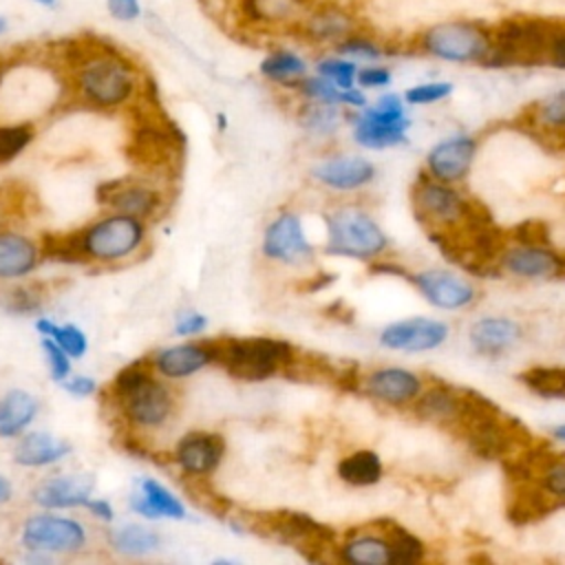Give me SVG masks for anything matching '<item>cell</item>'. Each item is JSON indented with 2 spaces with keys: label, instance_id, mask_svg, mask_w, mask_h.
<instances>
[{
  "label": "cell",
  "instance_id": "1",
  "mask_svg": "<svg viewBox=\"0 0 565 565\" xmlns=\"http://www.w3.org/2000/svg\"><path fill=\"white\" fill-rule=\"evenodd\" d=\"M75 84L95 106H121L135 93V71L117 49L95 42L75 60Z\"/></svg>",
  "mask_w": 565,
  "mask_h": 565
},
{
  "label": "cell",
  "instance_id": "2",
  "mask_svg": "<svg viewBox=\"0 0 565 565\" xmlns=\"http://www.w3.org/2000/svg\"><path fill=\"white\" fill-rule=\"evenodd\" d=\"M561 24L539 18H510L492 29V53L488 66L547 64L550 44Z\"/></svg>",
  "mask_w": 565,
  "mask_h": 565
},
{
  "label": "cell",
  "instance_id": "3",
  "mask_svg": "<svg viewBox=\"0 0 565 565\" xmlns=\"http://www.w3.org/2000/svg\"><path fill=\"white\" fill-rule=\"evenodd\" d=\"M210 358L223 364L238 380H265L285 369L294 355V349L274 338H243V340H214L205 342Z\"/></svg>",
  "mask_w": 565,
  "mask_h": 565
},
{
  "label": "cell",
  "instance_id": "4",
  "mask_svg": "<svg viewBox=\"0 0 565 565\" xmlns=\"http://www.w3.org/2000/svg\"><path fill=\"white\" fill-rule=\"evenodd\" d=\"M417 46L435 60L486 64L492 53V29L475 20H444L422 31Z\"/></svg>",
  "mask_w": 565,
  "mask_h": 565
},
{
  "label": "cell",
  "instance_id": "5",
  "mask_svg": "<svg viewBox=\"0 0 565 565\" xmlns=\"http://www.w3.org/2000/svg\"><path fill=\"white\" fill-rule=\"evenodd\" d=\"M327 252L351 258H371L386 247L380 225L362 210L344 207L327 216Z\"/></svg>",
  "mask_w": 565,
  "mask_h": 565
},
{
  "label": "cell",
  "instance_id": "6",
  "mask_svg": "<svg viewBox=\"0 0 565 565\" xmlns=\"http://www.w3.org/2000/svg\"><path fill=\"white\" fill-rule=\"evenodd\" d=\"M247 521L254 532L287 545H294L311 561L316 558L313 552L324 550L333 539V532L329 527L320 525L318 521H313L302 512H289V510L263 512V514L247 516Z\"/></svg>",
  "mask_w": 565,
  "mask_h": 565
},
{
  "label": "cell",
  "instance_id": "7",
  "mask_svg": "<svg viewBox=\"0 0 565 565\" xmlns=\"http://www.w3.org/2000/svg\"><path fill=\"white\" fill-rule=\"evenodd\" d=\"M408 119L404 117L402 99L393 93L382 95L375 106L364 108L355 121V141L366 148H388L406 141Z\"/></svg>",
  "mask_w": 565,
  "mask_h": 565
},
{
  "label": "cell",
  "instance_id": "8",
  "mask_svg": "<svg viewBox=\"0 0 565 565\" xmlns=\"http://www.w3.org/2000/svg\"><path fill=\"white\" fill-rule=\"evenodd\" d=\"M141 241V225L130 214H117L86 230L84 245L88 256L113 260L130 254Z\"/></svg>",
  "mask_w": 565,
  "mask_h": 565
},
{
  "label": "cell",
  "instance_id": "9",
  "mask_svg": "<svg viewBox=\"0 0 565 565\" xmlns=\"http://www.w3.org/2000/svg\"><path fill=\"white\" fill-rule=\"evenodd\" d=\"M22 541L31 550L46 552H75L84 545L86 534L77 521L64 516L40 514L24 523Z\"/></svg>",
  "mask_w": 565,
  "mask_h": 565
},
{
  "label": "cell",
  "instance_id": "10",
  "mask_svg": "<svg viewBox=\"0 0 565 565\" xmlns=\"http://www.w3.org/2000/svg\"><path fill=\"white\" fill-rule=\"evenodd\" d=\"M415 210L424 218V223L441 230L448 225H455L463 221L466 201L444 185V181H419V185L413 192Z\"/></svg>",
  "mask_w": 565,
  "mask_h": 565
},
{
  "label": "cell",
  "instance_id": "11",
  "mask_svg": "<svg viewBox=\"0 0 565 565\" xmlns=\"http://www.w3.org/2000/svg\"><path fill=\"white\" fill-rule=\"evenodd\" d=\"M298 31L309 42L338 44L355 33V18L340 4H316L300 18Z\"/></svg>",
  "mask_w": 565,
  "mask_h": 565
},
{
  "label": "cell",
  "instance_id": "12",
  "mask_svg": "<svg viewBox=\"0 0 565 565\" xmlns=\"http://www.w3.org/2000/svg\"><path fill=\"white\" fill-rule=\"evenodd\" d=\"M263 252L269 258L282 260V263H302L311 256V245L305 238L302 223L296 214L285 212L280 214L265 232Z\"/></svg>",
  "mask_w": 565,
  "mask_h": 565
},
{
  "label": "cell",
  "instance_id": "13",
  "mask_svg": "<svg viewBox=\"0 0 565 565\" xmlns=\"http://www.w3.org/2000/svg\"><path fill=\"white\" fill-rule=\"evenodd\" d=\"M448 338V324L439 320H426V318H411L395 324H388L380 342L388 349H402V351H428L439 347Z\"/></svg>",
  "mask_w": 565,
  "mask_h": 565
},
{
  "label": "cell",
  "instance_id": "14",
  "mask_svg": "<svg viewBox=\"0 0 565 565\" xmlns=\"http://www.w3.org/2000/svg\"><path fill=\"white\" fill-rule=\"evenodd\" d=\"M413 285L430 305L441 309H459L470 305L475 298V287L468 280L441 269L415 274Z\"/></svg>",
  "mask_w": 565,
  "mask_h": 565
},
{
  "label": "cell",
  "instance_id": "15",
  "mask_svg": "<svg viewBox=\"0 0 565 565\" xmlns=\"http://www.w3.org/2000/svg\"><path fill=\"white\" fill-rule=\"evenodd\" d=\"M119 399L124 402L128 417L143 426L161 424L168 417L172 406L168 391L159 382H154L152 375H148L146 380H141L126 393H121Z\"/></svg>",
  "mask_w": 565,
  "mask_h": 565
},
{
  "label": "cell",
  "instance_id": "16",
  "mask_svg": "<svg viewBox=\"0 0 565 565\" xmlns=\"http://www.w3.org/2000/svg\"><path fill=\"white\" fill-rule=\"evenodd\" d=\"M501 267L519 278H554L565 271V260L550 247L519 245L503 252Z\"/></svg>",
  "mask_w": 565,
  "mask_h": 565
},
{
  "label": "cell",
  "instance_id": "17",
  "mask_svg": "<svg viewBox=\"0 0 565 565\" xmlns=\"http://www.w3.org/2000/svg\"><path fill=\"white\" fill-rule=\"evenodd\" d=\"M477 152V141L470 137H452L437 143L428 152V170L437 181L450 183L468 174Z\"/></svg>",
  "mask_w": 565,
  "mask_h": 565
},
{
  "label": "cell",
  "instance_id": "18",
  "mask_svg": "<svg viewBox=\"0 0 565 565\" xmlns=\"http://www.w3.org/2000/svg\"><path fill=\"white\" fill-rule=\"evenodd\" d=\"M95 488V479L90 475H66L42 481L33 490V501L42 508H73L86 505L90 501V492Z\"/></svg>",
  "mask_w": 565,
  "mask_h": 565
},
{
  "label": "cell",
  "instance_id": "19",
  "mask_svg": "<svg viewBox=\"0 0 565 565\" xmlns=\"http://www.w3.org/2000/svg\"><path fill=\"white\" fill-rule=\"evenodd\" d=\"M366 391H369V395H373L375 399H380L384 404L402 406L419 395L422 382L417 375H413L406 369L388 366V369H377L369 375Z\"/></svg>",
  "mask_w": 565,
  "mask_h": 565
},
{
  "label": "cell",
  "instance_id": "20",
  "mask_svg": "<svg viewBox=\"0 0 565 565\" xmlns=\"http://www.w3.org/2000/svg\"><path fill=\"white\" fill-rule=\"evenodd\" d=\"M316 0H238L243 18L258 26H280L300 22Z\"/></svg>",
  "mask_w": 565,
  "mask_h": 565
},
{
  "label": "cell",
  "instance_id": "21",
  "mask_svg": "<svg viewBox=\"0 0 565 565\" xmlns=\"http://www.w3.org/2000/svg\"><path fill=\"white\" fill-rule=\"evenodd\" d=\"M223 448V437L212 433H192L179 441L177 459L190 475H207L218 466Z\"/></svg>",
  "mask_w": 565,
  "mask_h": 565
},
{
  "label": "cell",
  "instance_id": "22",
  "mask_svg": "<svg viewBox=\"0 0 565 565\" xmlns=\"http://www.w3.org/2000/svg\"><path fill=\"white\" fill-rule=\"evenodd\" d=\"M375 174L373 163L362 157H335L313 168V177L335 190H353L369 183Z\"/></svg>",
  "mask_w": 565,
  "mask_h": 565
},
{
  "label": "cell",
  "instance_id": "23",
  "mask_svg": "<svg viewBox=\"0 0 565 565\" xmlns=\"http://www.w3.org/2000/svg\"><path fill=\"white\" fill-rule=\"evenodd\" d=\"M521 338V327L510 318H481L470 327V342L483 355H497Z\"/></svg>",
  "mask_w": 565,
  "mask_h": 565
},
{
  "label": "cell",
  "instance_id": "24",
  "mask_svg": "<svg viewBox=\"0 0 565 565\" xmlns=\"http://www.w3.org/2000/svg\"><path fill=\"white\" fill-rule=\"evenodd\" d=\"M71 452V446L49 433H29L18 441L13 459L20 466H46Z\"/></svg>",
  "mask_w": 565,
  "mask_h": 565
},
{
  "label": "cell",
  "instance_id": "25",
  "mask_svg": "<svg viewBox=\"0 0 565 565\" xmlns=\"http://www.w3.org/2000/svg\"><path fill=\"white\" fill-rule=\"evenodd\" d=\"M459 408H461V395L446 386L426 388L424 395L415 404V413L424 422H433V424H441V426L457 424Z\"/></svg>",
  "mask_w": 565,
  "mask_h": 565
},
{
  "label": "cell",
  "instance_id": "26",
  "mask_svg": "<svg viewBox=\"0 0 565 565\" xmlns=\"http://www.w3.org/2000/svg\"><path fill=\"white\" fill-rule=\"evenodd\" d=\"M106 188H110L113 192L99 194V201L110 203L115 210L130 214V216L148 214L159 203L157 192L141 188V185H128V181H113V183H106Z\"/></svg>",
  "mask_w": 565,
  "mask_h": 565
},
{
  "label": "cell",
  "instance_id": "27",
  "mask_svg": "<svg viewBox=\"0 0 565 565\" xmlns=\"http://www.w3.org/2000/svg\"><path fill=\"white\" fill-rule=\"evenodd\" d=\"M212 358H210V351L205 349V344H179V347H170V349H163L154 364L157 369L168 375V377H185V375H192L194 371H199L203 364H207Z\"/></svg>",
  "mask_w": 565,
  "mask_h": 565
},
{
  "label": "cell",
  "instance_id": "28",
  "mask_svg": "<svg viewBox=\"0 0 565 565\" xmlns=\"http://www.w3.org/2000/svg\"><path fill=\"white\" fill-rule=\"evenodd\" d=\"M38 402L26 391H9L0 399V437H15L35 417Z\"/></svg>",
  "mask_w": 565,
  "mask_h": 565
},
{
  "label": "cell",
  "instance_id": "29",
  "mask_svg": "<svg viewBox=\"0 0 565 565\" xmlns=\"http://www.w3.org/2000/svg\"><path fill=\"white\" fill-rule=\"evenodd\" d=\"M35 247L20 234L2 232L0 234V276L15 278L26 274L35 265Z\"/></svg>",
  "mask_w": 565,
  "mask_h": 565
},
{
  "label": "cell",
  "instance_id": "30",
  "mask_svg": "<svg viewBox=\"0 0 565 565\" xmlns=\"http://www.w3.org/2000/svg\"><path fill=\"white\" fill-rule=\"evenodd\" d=\"M132 508L150 519L170 516V519H183V505L177 497H172L161 483L152 479H141V497L132 501Z\"/></svg>",
  "mask_w": 565,
  "mask_h": 565
},
{
  "label": "cell",
  "instance_id": "31",
  "mask_svg": "<svg viewBox=\"0 0 565 565\" xmlns=\"http://www.w3.org/2000/svg\"><path fill=\"white\" fill-rule=\"evenodd\" d=\"M172 157V139L168 132L150 126L135 135L132 159L146 168H163Z\"/></svg>",
  "mask_w": 565,
  "mask_h": 565
},
{
  "label": "cell",
  "instance_id": "32",
  "mask_svg": "<svg viewBox=\"0 0 565 565\" xmlns=\"http://www.w3.org/2000/svg\"><path fill=\"white\" fill-rule=\"evenodd\" d=\"M258 68L263 77L287 84V82H300L305 77L307 62L289 49H276L263 57Z\"/></svg>",
  "mask_w": 565,
  "mask_h": 565
},
{
  "label": "cell",
  "instance_id": "33",
  "mask_svg": "<svg viewBox=\"0 0 565 565\" xmlns=\"http://www.w3.org/2000/svg\"><path fill=\"white\" fill-rule=\"evenodd\" d=\"M338 475L351 486H371L382 477V461L371 450H358L338 463Z\"/></svg>",
  "mask_w": 565,
  "mask_h": 565
},
{
  "label": "cell",
  "instance_id": "34",
  "mask_svg": "<svg viewBox=\"0 0 565 565\" xmlns=\"http://www.w3.org/2000/svg\"><path fill=\"white\" fill-rule=\"evenodd\" d=\"M342 558L355 565H384L391 563V545L386 536H355L342 547Z\"/></svg>",
  "mask_w": 565,
  "mask_h": 565
},
{
  "label": "cell",
  "instance_id": "35",
  "mask_svg": "<svg viewBox=\"0 0 565 565\" xmlns=\"http://www.w3.org/2000/svg\"><path fill=\"white\" fill-rule=\"evenodd\" d=\"M110 543L121 554L141 556L159 547V536L141 525H121L110 534Z\"/></svg>",
  "mask_w": 565,
  "mask_h": 565
},
{
  "label": "cell",
  "instance_id": "36",
  "mask_svg": "<svg viewBox=\"0 0 565 565\" xmlns=\"http://www.w3.org/2000/svg\"><path fill=\"white\" fill-rule=\"evenodd\" d=\"M386 541L391 545V563L397 565H411L422 561L424 556V545L417 536L406 532L404 527L395 525L393 521L386 523Z\"/></svg>",
  "mask_w": 565,
  "mask_h": 565
},
{
  "label": "cell",
  "instance_id": "37",
  "mask_svg": "<svg viewBox=\"0 0 565 565\" xmlns=\"http://www.w3.org/2000/svg\"><path fill=\"white\" fill-rule=\"evenodd\" d=\"M84 236H86V230L84 232H75V234H46L44 241H42V249L49 258H55V260H64V263H71V260H84L88 256L86 252V245H84Z\"/></svg>",
  "mask_w": 565,
  "mask_h": 565
},
{
  "label": "cell",
  "instance_id": "38",
  "mask_svg": "<svg viewBox=\"0 0 565 565\" xmlns=\"http://www.w3.org/2000/svg\"><path fill=\"white\" fill-rule=\"evenodd\" d=\"M35 327H38V331H40L42 335L53 338V340H55L68 355H73V358L84 355V351H86V347H88L86 335H84L77 327H73V324L57 327V324L51 322L49 318H40V320L35 322Z\"/></svg>",
  "mask_w": 565,
  "mask_h": 565
},
{
  "label": "cell",
  "instance_id": "39",
  "mask_svg": "<svg viewBox=\"0 0 565 565\" xmlns=\"http://www.w3.org/2000/svg\"><path fill=\"white\" fill-rule=\"evenodd\" d=\"M521 380L543 397H565V369H530Z\"/></svg>",
  "mask_w": 565,
  "mask_h": 565
},
{
  "label": "cell",
  "instance_id": "40",
  "mask_svg": "<svg viewBox=\"0 0 565 565\" xmlns=\"http://www.w3.org/2000/svg\"><path fill=\"white\" fill-rule=\"evenodd\" d=\"M318 75L331 79L340 88H351L358 77V66L353 60L340 55V57H324L316 66Z\"/></svg>",
  "mask_w": 565,
  "mask_h": 565
},
{
  "label": "cell",
  "instance_id": "41",
  "mask_svg": "<svg viewBox=\"0 0 565 565\" xmlns=\"http://www.w3.org/2000/svg\"><path fill=\"white\" fill-rule=\"evenodd\" d=\"M335 51H338V55H344L349 60H369V62H375L384 55V49L377 42H373L371 38H364L360 33H351L349 38L340 40L335 44Z\"/></svg>",
  "mask_w": 565,
  "mask_h": 565
},
{
  "label": "cell",
  "instance_id": "42",
  "mask_svg": "<svg viewBox=\"0 0 565 565\" xmlns=\"http://www.w3.org/2000/svg\"><path fill=\"white\" fill-rule=\"evenodd\" d=\"M338 104H327V102H313L311 106L305 108L302 121L309 130L316 132H331L338 126Z\"/></svg>",
  "mask_w": 565,
  "mask_h": 565
},
{
  "label": "cell",
  "instance_id": "43",
  "mask_svg": "<svg viewBox=\"0 0 565 565\" xmlns=\"http://www.w3.org/2000/svg\"><path fill=\"white\" fill-rule=\"evenodd\" d=\"M302 95H307L313 102H327V104H342V88L335 86L331 79L316 75V77H302L298 82Z\"/></svg>",
  "mask_w": 565,
  "mask_h": 565
},
{
  "label": "cell",
  "instance_id": "44",
  "mask_svg": "<svg viewBox=\"0 0 565 565\" xmlns=\"http://www.w3.org/2000/svg\"><path fill=\"white\" fill-rule=\"evenodd\" d=\"M33 130L29 126H0V163L13 159L31 141Z\"/></svg>",
  "mask_w": 565,
  "mask_h": 565
},
{
  "label": "cell",
  "instance_id": "45",
  "mask_svg": "<svg viewBox=\"0 0 565 565\" xmlns=\"http://www.w3.org/2000/svg\"><path fill=\"white\" fill-rule=\"evenodd\" d=\"M188 492H190V497L194 499L196 505L210 510L212 514L221 516V514L227 512L230 501L223 494H218L210 483H205L201 479L199 481H188Z\"/></svg>",
  "mask_w": 565,
  "mask_h": 565
},
{
  "label": "cell",
  "instance_id": "46",
  "mask_svg": "<svg viewBox=\"0 0 565 565\" xmlns=\"http://www.w3.org/2000/svg\"><path fill=\"white\" fill-rule=\"evenodd\" d=\"M450 93H452V84L450 82H426V84L411 86L404 93V99L408 104H433V102L446 99Z\"/></svg>",
  "mask_w": 565,
  "mask_h": 565
},
{
  "label": "cell",
  "instance_id": "47",
  "mask_svg": "<svg viewBox=\"0 0 565 565\" xmlns=\"http://www.w3.org/2000/svg\"><path fill=\"white\" fill-rule=\"evenodd\" d=\"M539 119L550 128H565V90H558L539 104Z\"/></svg>",
  "mask_w": 565,
  "mask_h": 565
},
{
  "label": "cell",
  "instance_id": "48",
  "mask_svg": "<svg viewBox=\"0 0 565 565\" xmlns=\"http://www.w3.org/2000/svg\"><path fill=\"white\" fill-rule=\"evenodd\" d=\"M514 238L521 245H541V247H550V230L543 221L530 218L523 221L514 227Z\"/></svg>",
  "mask_w": 565,
  "mask_h": 565
},
{
  "label": "cell",
  "instance_id": "49",
  "mask_svg": "<svg viewBox=\"0 0 565 565\" xmlns=\"http://www.w3.org/2000/svg\"><path fill=\"white\" fill-rule=\"evenodd\" d=\"M541 488L554 497L561 505H565V461H550L543 479H541Z\"/></svg>",
  "mask_w": 565,
  "mask_h": 565
},
{
  "label": "cell",
  "instance_id": "50",
  "mask_svg": "<svg viewBox=\"0 0 565 565\" xmlns=\"http://www.w3.org/2000/svg\"><path fill=\"white\" fill-rule=\"evenodd\" d=\"M42 349L46 351V358H49V366H51V377L62 382L68 371H71V364H68V353L49 335L42 338Z\"/></svg>",
  "mask_w": 565,
  "mask_h": 565
},
{
  "label": "cell",
  "instance_id": "51",
  "mask_svg": "<svg viewBox=\"0 0 565 565\" xmlns=\"http://www.w3.org/2000/svg\"><path fill=\"white\" fill-rule=\"evenodd\" d=\"M108 15L117 22H135L141 18V2L139 0H106Z\"/></svg>",
  "mask_w": 565,
  "mask_h": 565
},
{
  "label": "cell",
  "instance_id": "52",
  "mask_svg": "<svg viewBox=\"0 0 565 565\" xmlns=\"http://www.w3.org/2000/svg\"><path fill=\"white\" fill-rule=\"evenodd\" d=\"M355 82L362 88H382L391 84V71L386 66H364V68H358Z\"/></svg>",
  "mask_w": 565,
  "mask_h": 565
},
{
  "label": "cell",
  "instance_id": "53",
  "mask_svg": "<svg viewBox=\"0 0 565 565\" xmlns=\"http://www.w3.org/2000/svg\"><path fill=\"white\" fill-rule=\"evenodd\" d=\"M205 324H207L205 316H201V313H183V316L177 318L174 331H177L179 335H194V333L203 331Z\"/></svg>",
  "mask_w": 565,
  "mask_h": 565
},
{
  "label": "cell",
  "instance_id": "54",
  "mask_svg": "<svg viewBox=\"0 0 565 565\" xmlns=\"http://www.w3.org/2000/svg\"><path fill=\"white\" fill-rule=\"evenodd\" d=\"M547 64H552V66L565 71V26H558V31H556L554 38H552Z\"/></svg>",
  "mask_w": 565,
  "mask_h": 565
},
{
  "label": "cell",
  "instance_id": "55",
  "mask_svg": "<svg viewBox=\"0 0 565 565\" xmlns=\"http://www.w3.org/2000/svg\"><path fill=\"white\" fill-rule=\"evenodd\" d=\"M64 388H66L71 395L84 397V395H90L97 386H95V380H90V377H86V375H79V377H73V380L64 382Z\"/></svg>",
  "mask_w": 565,
  "mask_h": 565
},
{
  "label": "cell",
  "instance_id": "56",
  "mask_svg": "<svg viewBox=\"0 0 565 565\" xmlns=\"http://www.w3.org/2000/svg\"><path fill=\"white\" fill-rule=\"evenodd\" d=\"M86 508L93 510V514H97V516H102V519H106V521L113 519V510H110V505H108L106 501H99V499L93 501V499H90V501L86 503Z\"/></svg>",
  "mask_w": 565,
  "mask_h": 565
},
{
  "label": "cell",
  "instance_id": "57",
  "mask_svg": "<svg viewBox=\"0 0 565 565\" xmlns=\"http://www.w3.org/2000/svg\"><path fill=\"white\" fill-rule=\"evenodd\" d=\"M11 499V483L0 475V503Z\"/></svg>",
  "mask_w": 565,
  "mask_h": 565
},
{
  "label": "cell",
  "instance_id": "58",
  "mask_svg": "<svg viewBox=\"0 0 565 565\" xmlns=\"http://www.w3.org/2000/svg\"><path fill=\"white\" fill-rule=\"evenodd\" d=\"M33 2L42 9H49V11H55L60 7V0H33Z\"/></svg>",
  "mask_w": 565,
  "mask_h": 565
},
{
  "label": "cell",
  "instance_id": "59",
  "mask_svg": "<svg viewBox=\"0 0 565 565\" xmlns=\"http://www.w3.org/2000/svg\"><path fill=\"white\" fill-rule=\"evenodd\" d=\"M7 31H9V20H7V15L0 13V35H4Z\"/></svg>",
  "mask_w": 565,
  "mask_h": 565
},
{
  "label": "cell",
  "instance_id": "60",
  "mask_svg": "<svg viewBox=\"0 0 565 565\" xmlns=\"http://www.w3.org/2000/svg\"><path fill=\"white\" fill-rule=\"evenodd\" d=\"M554 437L561 439V441H565V424H561L558 428H554Z\"/></svg>",
  "mask_w": 565,
  "mask_h": 565
}]
</instances>
